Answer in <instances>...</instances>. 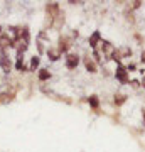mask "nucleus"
Instances as JSON below:
<instances>
[{
  "label": "nucleus",
  "instance_id": "obj_1",
  "mask_svg": "<svg viewBox=\"0 0 145 152\" xmlns=\"http://www.w3.org/2000/svg\"><path fill=\"white\" fill-rule=\"evenodd\" d=\"M0 66H2L4 73H9L12 69V59L9 58L7 51H0Z\"/></svg>",
  "mask_w": 145,
  "mask_h": 152
},
{
  "label": "nucleus",
  "instance_id": "obj_2",
  "mask_svg": "<svg viewBox=\"0 0 145 152\" xmlns=\"http://www.w3.org/2000/svg\"><path fill=\"white\" fill-rule=\"evenodd\" d=\"M7 48H15V41L14 37H9L7 34L0 36V51H7Z\"/></svg>",
  "mask_w": 145,
  "mask_h": 152
},
{
  "label": "nucleus",
  "instance_id": "obj_3",
  "mask_svg": "<svg viewBox=\"0 0 145 152\" xmlns=\"http://www.w3.org/2000/svg\"><path fill=\"white\" fill-rule=\"evenodd\" d=\"M78 64H79V58H78L76 54H68L66 56V68H68V69H74Z\"/></svg>",
  "mask_w": 145,
  "mask_h": 152
},
{
  "label": "nucleus",
  "instance_id": "obj_4",
  "mask_svg": "<svg viewBox=\"0 0 145 152\" xmlns=\"http://www.w3.org/2000/svg\"><path fill=\"white\" fill-rule=\"evenodd\" d=\"M71 41L68 37H63L59 41V49H58V51H59V53H66V51H68V49H69V46H71Z\"/></svg>",
  "mask_w": 145,
  "mask_h": 152
},
{
  "label": "nucleus",
  "instance_id": "obj_5",
  "mask_svg": "<svg viewBox=\"0 0 145 152\" xmlns=\"http://www.w3.org/2000/svg\"><path fill=\"white\" fill-rule=\"evenodd\" d=\"M117 78H118L122 83H127V80H128V78H127V71H125V68H122V66H120L118 69H117Z\"/></svg>",
  "mask_w": 145,
  "mask_h": 152
},
{
  "label": "nucleus",
  "instance_id": "obj_6",
  "mask_svg": "<svg viewBox=\"0 0 145 152\" xmlns=\"http://www.w3.org/2000/svg\"><path fill=\"white\" fill-rule=\"evenodd\" d=\"M100 39H101V36H100V32H95L91 36V37H90V46H91L93 49H96V46H98V41H100Z\"/></svg>",
  "mask_w": 145,
  "mask_h": 152
},
{
  "label": "nucleus",
  "instance_id": "obj_7",
  "mask_svg": "<svg viewBox=\"0 0 145 152\" xmlns=\"http://www.w3.org/2000/svg\"><path fill=\"white\" fill-rule=\"evenodd\" d=\"M85 66H86V69L90 71V73H96V64H95L90 58H86L85 59Z\"/></svg>",
  "mask_w": 145,
  "mask_h": 152
},
{
  "label": "nucleus",
  "instance_id": "obj_8",
  "mask_svg": "<svg viewBox=\"0 0 145 152\" xmlns=\"http://www.w3.org/2000/svg\"><path fill=\"white\" fill-rule=\"evenodd\" d=\"M39 63H41L39 56H34L32 59H31V66H29V69H31V71H36V69L39 68Z\"/></svg>",
  "mask_w": 145,
  "mask_h": 152
},
{
  "label": "nucleus",
  "instance_id": "obj_9",
  "mask_svg": "<svg viewBox=\"0 0 145 152\" xmlns=\"http://www.w3.org/2000/svg\"><path fill=\"white\" fill-rule=\"evenodd\" d=\"M49 78H51V73H49L47 69H39V80H41V81H46Z\"/></svg>",
  "mask_w": 145,
  "mask_h": 152
},
{
  "label": "nucleus",
  "instance_id": "obj_10",
  "mask_svg": "<svg viewBox=\"0 0 145 152\" xmlns=\"http://www.w3.org/2000/svg\"><path fill=\"white\" fill-rule=\"evenodd\" d=\"M47 56L51 58V61H58L59 59V51H54V49H49Z\"/></svg>",
  "mask_w": 145,
  "mask_h": 152
},
{
  "label": "nucleus",
  "instance_id": "obj_11",
  "mask_svg": "<svg viewBox=\"0 0 145 152\" xmlns=\"http://www.w3.org/2000/svg\"><path fill=\"white\" fill-rule=\"evenodd\" d=\"M101 48L106 51V54H113V46L110 42H106V41H103L101 42Z\"/></svg>",
  "mask_w": 145,
  "mask_h": 152
},
{
  "label": "nucleus",
  "instance_id": "obj_12",
  "mask_svg": "<svg viewBox=\"0 0 145 152\" xmlns=\"http://www.w3.org/2000/svg\"><path fill=\"white\" fill-rule=\"evenodd\" d=\"M15 69H17V71H26V64H24V59H17V63H15Z\"/></svg>",
  "mask_w": 145,
  "mask_h": 152
},
{
  "label": "nucleus",
  "instance_id": "obj_13",
  "mask_svg": "<svg viewBox=\"0 0 145 152\" xmlns=\"http://www.w3.org/2000/svg\"><path fill=\"white\" fill-rule=\"evenodd\" d=\"M90 105H91L93 108H96L98 107V98L96 96H90Z\"/></svg>",
  "mask_w": 145,
  "mask_h": 152
},
{
  "label": "nucleus",
  "instance_id": "obj_14",
  "mask_svg": "<svg viewBox=\"0 0 145 152\" xmlns=\"http://www.w3.org/2000/svg\"><path fill=\"white\" fill-rule=\"evenodd\" d=\"M115 102H117V103H123V102H125V96H118V100H115Z\"/></svg>",
  "mask_w": 145,
  "mask_h": 152
},
{
  "label": "nucleus",
  "instance_id": "obj_15",
  "mask_svg": "<svg viewBox=\"0 0 145 152\" xmlns=\"http://www.w3.org/2000/svg\"><path fill=\"white\" fill-rule=\"evenodd\" d=\"M142 59H144V61H145V54H144V56H142Z\"/></svg>",
  "mask_w": 145,
  "mask_h": 152
},
{
  "label": "nucleus",
  "instance_id": "obj_16",
  "mask_svg": "<svg viewBox=\"0 0 145 152\" xmlns=\"http://www.w3.org/2000/svg\"><path fill=\"white\" fill-rule=\"evenodd\" d=\"M0 36H2V27H0Z\"/></svg>",
  "mask_w": 145,
  "mask_h": 152
}]
</instances>
